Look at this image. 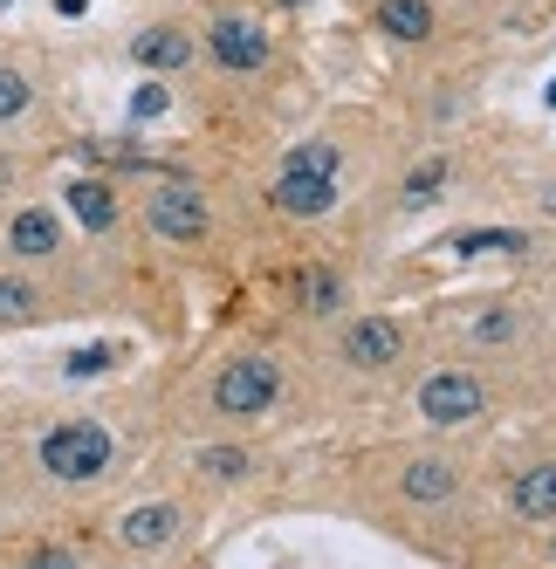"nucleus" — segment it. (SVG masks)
<instances>
[{
    "mask_svg": "<svg viewBox=\"0 0 556 569\" xmlns=\"http://www.w3.org/2000/svg\"><path fill=\"white\" fill-rule=\"evenodd\" d=\"M200 49H207V62L220 69V76H261L268 62H275V34H268V21H255V14H241V8H220L207 28H200Z\"/></svg>",
    "mask_w": 556,
    "mask_h": 569,
    "instance_id": "nucleus-1",
    "label": "nucleus"
},
{
    "mask_svg": "<svg viewBox=\"0 0 556 569\" xmlns=\"http://www.w3.org/2000/svg\"><path fill=\"white\" fill-rule=\"evenodd\" d=\"M117 453V439L97 426V419H62L42 432V446H34V460H42L49 480H97Z\"/></svg>",
    "mask_w": 556,
    "mask_h": 569,
    "instance_id": "nucleus-2",
    "label": "nucleus"
},
{
    "mask_svg": "<svg viewBox=\"0 0 556 569\" xmlns=\"http://www.w3.org/2000/svg\"><path fill=\"white\" fill-rule=\"evenodd\" d=\"M145 227L158 240H172V248H192V240L214 233V207H207V192L192 179H158L145 192Z\"/></svg>",
    "mask_w": 556,
    "mask_h": 569,
    "instance_id": "nucleus-3",
    "label": "nucleus"
},
{
    "mask_svg": "<svg viewBox=\"0 0 556 569\" xmlns=\"http://www.w3.org/2000/svg\"><path fill=\"white\" fill-rule=\"evenodd\" d=\"M275 398H282V363L275 357H234L214 378V412L220 419H261Z\"/></svg>",
    "mask_w": 556,
    "mask_h": 569,
    "instance_id": "nucleus-4",
    "label": "nucleus"
},
{
    "mask_svg": "<svg viewBox=\"0 0 556 569\" xmlns=\"http://www.w3.org/2000/svg\"><path fill=\"white\" fill-rule=\"evenodd\" d=\"M488 412V385L474 371H433L419 385V419L426 426H474Z\"/></svg>",
    "mask_w": 556,
    "mask_h": 569,
    "instance_id": "nucleus-5",
    "label": "nucleus"
},
{
    "mask_svg": "<svg viewBox=\"0 0 556 569\" xmlns=\"http://www.w3.org/2000/svg\"><path fill=\"white\" fill-rule=\"evenodd\" d=\"M200 56H207L200 49V28H186V21H151V28L131 34V62L145 76H186Z\"/></svg>",
    "mask_w": 556,
    "mask_h": 569,
    "instance_id": "nucleus-6",
    "label": "nucleus"
},
{
    "mask_svg": "<svg viewBox=\"0 0 556 569\" xmlns=\"http://www.w3.org/2000/svg\"><path fill=\"white\" fill-rule=\"evenodd\" d=\"M337 179H324V172H275V186H268V207L282 213V220H330L337 213Z\"/></svg>",
    "mask_w": 556,
    "mask_h": 569,
    "instance_id": "nucleus-7",
    "label": "nucleus"
},
{
    "mask_svg": "<svg viewBox=\"0 0 556 569\" xmlns=\"http://www.w3.org/2000/svg\"><path fill=\"white\" fill-rule=\"evenodd\" d=\"M371 28L399 49H426L440 34V8L433 0H371Z\"/></svg>",
    "mask_w": 556,
    "mask_h": 569,
    "instance_id": "nucleus-8",
    "label": "nucleus"
},
{
    "mask_svg": "<svg viewBox=\"0 0 556 569\" xmlns=\"http://www.w3.org/2000/svg\"><path fill=\"white\" fill-rule=\"evenodd\" d=\"M406 350V330L391 316H357L344 330V363H357V371H385V363H399Z\"/></svg>",
    "mask_w": 556,
    "mask_h": 569,
    "instance_id": "nucleus-9",
    "label": "nucleus"
},
{
    "mask_svg": "<svg viewBox=\"0 0 556 569\" xmlns=\"http://www.w3.org/2000/svg\"><path fill=\"white\" fill-rule=\"evenodd\" d=\"M62 199H69V213H76V227H83V233H110L117 220H125V199H117L110 179H69Z\"/></svg>",
    "mask_w": 556,
    "mask_h": 569,
    "instance_id": "nucleus-10",
    "label": "nucleus"
},
{
    "mask_svg": "<svg viewBox=\"0 0 556 569\" xmlns=\"http://www.w3.org/2000/svg\"><path fill=\"white\" fill-rule=\"evenodd\" d=\"M8 254L14 261H49V254H62V220L49 207H21L8 220Z\"/></svg>",
    "mask_w": 556,
    "mask_h": 569,
    "instance_id": "nucleus-11",
    "label": "nucleus"
},
{
    "mask_svg": "<svg viewBox=\"0 0 556 569\" xmlns=\"http://www.w3.org/2000/svg\"><path fill=\"white\" fill-rule=\"evenodd\" d=\"M172 536H179V508H172V501H145V508H131L125 521H117V542H125V549H138V556L166 549Z\"/></svg>",
    "mask_w": 556,
    "mask_h": 569,
    "instance_id": "nucleus-12",
    "label": "nucleus"
},
{
    "mask_svg": "<svg viewBox=\"0 0 556 569\" xmlns=\"http://www.w3.org/2000/svg\"><path fill=\"white\" fill-rule=\"evenodd\" d=\"M508 501H515V515H523V521H556V460H543V467H523V473H515Z\"/></svg>",
    "mask_w": 556,
    "mask_h": 569,
    "instance_id": "nucleus-13",
    "label": "nucleus"
},
{
    "mask_svg": "<svg viewBox=\"0 0 556 569\" xmlns=\"http://www.w3.org/2000/svg\"><path fill=\"white\" fill-rule=\"evenodd\" d=\"M447 179H454V158L447 151H433V158H419V166L399 179V207L406 213H419V207H433V199L447 192Z\"/></svg>",
    "mask_w": 556,
    "mask_h": 569,
    "instance_id": "nucleus-14",
    "label": "nucleus"
},
{
    "mask_svg": "<svg viewBox=\"0 0 556 569\" xmlns=\"http://www.w3.org/2000/svg\"><path fill=\"white\" fill-rule=\"evenodd\" d=\"M447 254H529V233L523 227H460L447 233Z\"/></svg>",
    "mask_w": 556,
    "mask_h": 569,
    "instance_id": "nucleus-15",
    "label": "nucleus"
},
{
    "mask_svg": "<svg viewBox=\"0 0 556 569\" xmlns=\"http://www.w3.org/2000/svg\"><path fill=\"white\" fill-rule=\"evenodd\" d=\"M406 501H419V508H433V501H447L454 487H460V473H454V460H413L406 467Z\"/></svg>",
    "mask_w": 556,
    "mask_h": 569,
    "instance_id": "nucleus-16",
    "label": "nucleus"
},
{
    "mask_svg": "<svg viewBox=\"0 0 556 569\" xmlns=\"http://www.w3.org/2000/svg\"><path fill=\"white\" fill-rule=\"evenodd\" d=\"M337 166H344V144L337 138H302V144L282 151V172H324V179H337Z\"/></svg>",
    "mask_w": 556,
    "mask_h": 569,
    "instance_id": "nucleus-17",
    "label": "nucleus"
},
{
    "mask_svg": "<svg viewBox=\"0 0 556 569\" xmlns=\"http://www.w3.org/2000/svg\"><path fill=\"white\" fill-rule=\"evenodd\" d=\"M28 110H34V76L21 62H0V124H14Z\"/></svg>",
    "mask_w": 556,
    "mask_h": 569,
    "instance_id": "nucleus-18",
    "label": "nucleus"
},
{
    "mask_svg": "<svg viewBox=\"0 0 556 569\" xmlns=\"http://www.w3.org/2000/svg\"><path fill=\"white\" fill-rule=\"evenodd\" d=\"M296 296H302V309H309V316H337V309H344V281H337L330 268H309Z\"/></svg>",
    "mask_w": 556,
    "mask_h": 569,
    "instance_id": "nucleus-19",
    "label": "nucleus"
},
{
    "mask_svg": "<svg viewBox=\"0 0 556 569\" xmlns=\"http://www.w3.org/2000/svg\"><path fill=\"white\" fill-rule=\"evenodd\" d=\"M42 309V296H34V281H21V274H0V322H21V316H34Z\"/></svg>",
    "mask_w": 556,
    "mask_h": 569,
    "instance_id": "nucleus-20",
    "label": "nucleus"
},
{
    "mask_svg": "<svg viewBox=\"0 0 556 569\" xmlns=\"http://www.w3.org/2000/svg\"><path fill=\"white\" fill-rule=\"evenodd\" d=\"M117 357H125L117 343H83V350H69V357H62V371H69V378H103Z\"/></svg>",
    "mask_w": 556,
    "mask_h": 569,
    "instance_id": "nucleus-21",
    "label": "nucleus"
},
{
    "mask_svg": "<svg viewBox=\"0 0 556 569\" xmlns=\"http://www.w3.org/2000/svg\"><path fill=\"white\" fill-rule=\"evenodd\" d=\"M200 473H214V480H241V473H248V453H241V446H200Z\"/></svg>",
    "mask_w": 556,
    "mask_h": 569,
    "instance_id": "nucleus-22",
    "label": "nucleus"
},
{
    "mask_svg": "<svg viewBox=\"0 0 556 569\" xmlns=\"http://www.w3.org/2000/svg\"><path fill=\"white\" fill-rule=\"evenodd\" d=\"M172 110V90H166V76H145L138 83V97H131V117L145 124V117H166Z\"/></svg>",
    "mask_w": 556,
    "mask_h": 569,
    "instance_id": "nucleus-23",
    "label": "nucleus"
},
{
    "mask_svg": "<svg viewBox=\"0 0 556 569\" xmlns=\"http://www.w3.org/2000/svg\"><path fill=\"white\" fill-rule=\"evenodd\" d=\"M21 569H83V562H76L69 549H56V542H42V549H28V556H21Z\"/></svg>",
    "mask_w": 556,
    "mask_h": 569,
    "instance_id": "nucleus-24",
    "label": "nucleus"
},
{
    "mask_svg": "<svg viewBox=\"0 0 556 569\" xmlns=\"http://www.w3.org/2000/svg\"><path fill=\"white\" fill-rule=\"evenodd\" d=\"M502 337H515V316L508 309H495V316L474 322V343H502Z\"/></svg>",
    "mask_w": 556,
    "mask_h": 569,
    "instance_id": "nucleus-25",
    "label": "nucleus"
},
{
    "mask_svg": "<svg viewBox=\"0 0 556 569\" xmlns=\"http://www.w3.org/2000/svg\"><path fill=\"white\" fill-rule=\"evenodd\" d=\"M543 213L556 220V179H543Z\"/></svg>",
    "mask_w": 556,
    "mask_h": 569,
    "instance_id": "nucleus-26",
    "label": "nucleus"
},
{
    "mask_svg": "<svg viewBox=\"0 0 556 569\" xmlns=\"http://www.w3.org/2000/svg\"><path fill=\"white\" fill-rule=\"evenodd\" d=\"M275 8H302V0H275Z\"/></svg>",
    "mask_w": 556,
    "mask_h": 569,
    "instance_id": "nucleus-27",
    "label": "nucleus"
},
{
    "mask_svg": "<svg viewBox=\"0 0 556 569\" xmlns=\"http://www.w3.org/2000/svg\"><path fill=\"white\" fill-rule=\"evenodd\" d=\"M549 110H556V83H549Z\"/></svg>",
    "mask_w": 556,
    "mask_h": 569,
    "instance_id": "nucleus-28",
    "label": "nucleus"
},
{
    "mask_svg": "<svg viewBox=\"0 0 556 569\" xmlns=\"http://www.w3.org/2000/svg\"><path fill=\"white\" fill-rule=\"evenodd\" d=\"M549 556H556V549H549Z\"/></svg>",
    "mask_w": 556,
    "mask_h": 569,
    "instance_id": "nucleus-29",
    "label": "nucleus"
}]
</instances>
